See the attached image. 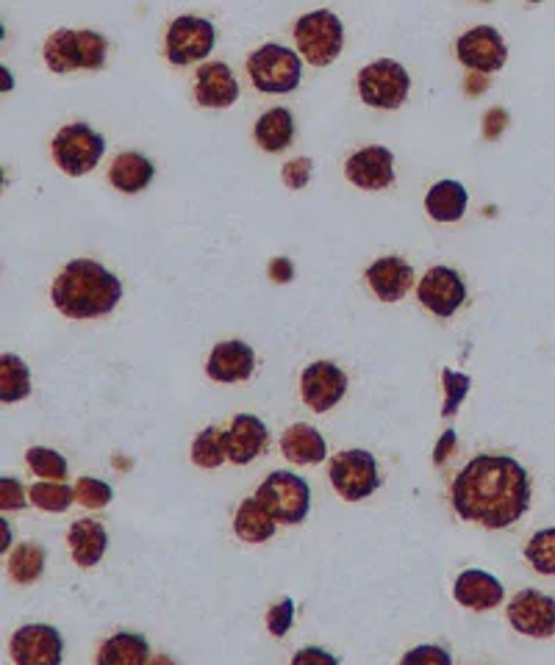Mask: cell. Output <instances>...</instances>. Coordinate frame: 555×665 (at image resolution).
Listing matches in <instances>:
<instances>
[{"mask_svg":"<svg viewBox=\"0 0 555 665\" xmlns=\"http://www.w3.org/2000/svg\"><path fill=\"white\" fill-rule=\"evenodd\" d=\"M450 499L461 519L503 530L528 514L530 477L508 454H478L456 477Z\"/></svg>","mask_w":555,"mask_h":665,"instance_id":"6da1fadb","label":"cell"},{"mask_svg":"<svg viewBox=\"0 0 555 665\" xmlns=\"http://www.w3.org/2000/svg\"><path fill=\"white\" fill-rule=\"evenodd\" d=\"M50 300L56 311L70 320H95L117 309L123 300V283L98 261L76 258L53 281Z\"/></svg>","mask_w":555,"mask_h":665,"instance_id":"7a4b0ae2","label":"cell"},{"mask_svg":"<svg viewBox=\"0 0 555 665\" xmlns=\"http://www.w3.org/2000/svg\"><path fill=\"white\" fill-rule=\"evenodd\" d=\"M109 42L95 31H56L45 42V61L53 72L100 70L106 61Z\"/></svg>","mask_w":555,"mask_h":665,"instance_id":"3957f363","label":"cell"},{"mask_svg":"<svg viewBox=\"0 0 555 665\" xmlns=\"http://www.w3.org/2000/svg\"><path fill=\"white\" fill-rule=\"evenodd\" d=\"M294 42L309 65L328 67L342 50L344 26L333 11H311L294 22Z\"/></svg>","mask_w":555,"mask_h":665,"instance_id":"277c9868","label":"cell"},{"mask_svg":"<svg viewBox=\"0 0 555 665\" xmlns=\"http://www.w3.org/2000/svg\"><path fill=\"white\" fill-rule=\"evenodd\" d=\"M247 76L256 84V89L267 95H289L300 87L303 67L300 56L283 45H262L256 53L247 59Z\"/></svg>","mask_w":555,"mask_h":665,"instance_id":"5b68a950","label":"cell"},{"mask_svg":"<svg viewBox=\"0 0 555 665\" xmlns=\"http://www.w3.org/2000/svg\"><path fill=\"white\" fill-rule=\"evenodd\" d=\"M256 499L275 516L278 525H300L309 516L311 491L303 477L292 471H273L259 486Z\"/></svg>","mask_w":555,"mask_h":665,"instance_id":"8992f818","label":"cell"},{"mask_svg":"<svg viewBox=\"0 0 555 665\" xmlns=\"http://www.w3.org/2000/svg\"><path fill=\"white\" fill-rule=\"evenodd\" d=\"M411 89V78L403 65L392 59H378L359 72V95L376 109H400Z\"/></svg>","mask_w":555,"mask_h":665,"instance_id":"52a82bcc","label":"cell"},{"mask_svg":"<svg viewBox=\"0 0 555 665\" xmlns=\"http://www.w3.org/2000/svg\"><path fill=\"white\" fill-rule=\"evenodd\" d=\"M106 139L100 134H95L89 125L72 123L56 134L53 139V158L67 175L78 178L87 175L89 169L98 167V162L104 158Z\"/></svg>","mask_w":555,"mask_h":665,"instance_id":"ba28073f","label":"cell"},{"mask_svg":"<svg viewBox=\"0 0 555 665\" xmlns=\"http://www.w3.org/2000/svg\"><path fill=\"white\" fill-rule=\"evenodd\" d=\"M331 482L339 497L348 499V502H361V499L372 497L381 486L376 458L367 449L339 452L331 460Z\"/></svg>","mask_w":555,"mask_h":665,"instance_id":"9c48e42d","label":"cell"},{"mask_svg":"<svg viewBox=\"0 0 555 665\" xmlns=\"http://www.w3.org/2000/svg\"><path fill=\"white\" fill-rule=\"evenodd\" d=\"M214 39H217V31H214V26L208 20L192 14L178 17L167 31V59L175 67L206 59L214 48Z\"/></svg>","mask_w":555,"mask_h":665,"instance_id":"30bf717a","label":"cell"},{"mask_svg":"<svg viewBox=\"0 0 555 665\" xmlns=\"http://www.w3.org/2000/svg\"><path fill=\"white\" fill-rule=\"evenodd\" d=\"M508 622L517 633L530 638H553L555 635V599L542 590H519L508 602Z\"/></svg>","mask_w":555,"mask_h":665,"instance_id":"8fae6325","label":"cell"},{"mask_svg":"<svg viewBox=\"0 0 555 665\" xmlns=\"http://www.w3.org/2000/svg\"><path fill=\"white\" fill-rule=\"evenodd\" d=\"M419 303L436 316H452L467 300V286H464L461 275L450 266H434L425 272V277L417 286Z\"/></svg>","mask_w":555,"mask_h":665,"instance_id":"7c38bea8","label":"cell"},{"mask_svg":"<svg viewBox=\"0 0 555 665\" xmlns=\"http://www.w3.org/2000/svg\"><path fill=\"white\" fill-rule=\"evenodd\" d=\"M456 53L464 67L473 72H497L508 59V48L503 42L500 31L491 26H478L473 31L464 33L456 45Z\"/></svg>","mask_w":555,"mask_h":665,"instance_id":"4fadbf2b","label":"cell"},{"mask_svg":"<svg viewBox=\"0 0 555 665\" xmlns=\"http://www.w3.org/2000/svg\"><path fill=\"white\" fill-rule=\"evenodd\" d=\"M61 635L48 624H28L11 635V661L17 665H59Z\"/></svg>","mask_w":555,"mask_h":665,"instance_id":"5bb4252c","label":"cell"},{"mask_svg":"<svg viewBox=\"0 0 555 665\" xmlns=\"http://www.w3.org/2000/svg\"><path fill=\"white\" fill-rule=\"evenodd\" d=\"M300 389H303L305 405L314 413H325L337 405L348 391V374L337 366V363L317 361L300 378Z\"/></svg>","mask_w":555,"mask_h":665,"instance_id":"9a60e30c","label":"cell"},{"mask_svg":"<svg viewBox=\"0 0 555 665\" xmlns=\"http://www.w3.org/2000/svg\"><path fill=\"white\" fill-rule=\"evenodd\" d=\"M350 184L367 192H381L395 184V156L381 145L353 153L348 162Z\"/></svg>","mask_w":555,"mask_h":665,"instance_id":"2e32d148","label":"cell"},{"mask_svg":"<svg viewBox=\"0 0 555 665\" xmlns=\"http://www.w3.org/2000/svg\"><path fill=\"white\" fill-rule=\"evenodd\" d=\"M197 104L206 109H228L240 100V84L225 61H212V65L197 67L195 84Z\"/></svg>","mask_w":555,"mask_h":665,"instance_id":"e0dca14e","label":"cell"},{"mask_svg":"<svg viewBox=\"0 0 555 665\" xmlns=\"http://www.w3.org/2000/svg\"><path fill=\"white\" fill-rule=\"evenodd\" d=\"M367 283L376 292L378 300L383 303H398L409 294V289L415 286V270L409 266V261L400 255H387L378 258L376 264L367 270Z\"/></svg>","mask_w":555,"mask_h":665,"instance_id":"ac0fdd59","label":"cell"},{"mask_svg":"<svg viewBox=\"0 0 555 665\" xmlns=\"http://www.w3.org/2000/svg\"><path fill=\"white\" fill-rule=\"evenodd\" d=\"M270 430L267 424L259 417H251V413H240L234 417L231 428L225 430V452H228V460L234 463H251L253 458L267 449Z\"/></svg>","mask_w":555,"mask_h":665,"instance_id":"d6986e66","label":"cell"},{"mask_svg":"<svg viewBox=\"0 0 555 665\" xmlns=\"http://www.w3.org/2000/svg\"><path fill=\"white\" fill-rule=\"evenodd\" d=\"M256 352L245 341H223L212 350L206 363V374L217 383H242L253 374Z\"/></svg>","mask_w":555,"mask_h":665,"instance_id":"ffe728a7","label":"cell"},{"mask_svg":"<svg viewBox=\"0 0 555 665\" xmlns=\"http://www.w3.org/2000/svg\"><path fill=\"white\" fill-rule=\"evenodd\" d=\"M452 596H456L458 605L469 607V610H491V607H497L503 602V585L489 571L467 568V571L456 577Z\"/></svg>","mask_w":555,"mask_h":665,"instance_id":"44dd1931","label":"cell"},{"mask_svg":"<svg viewBox=\"0 0 555 665\" xmlns=\"http://www.w3.org/2000/svg\"><path fill=\"white\" fill-rule=\"evenodd\" d=\"M67 541H70L72 560L84 568H93L98 566L100 557L106 555V547H109V532H106V527L100 525V521L81 519L70 525Z\"/></svg>","mask_w":555,"mask_h":665,"instance_id":"7402d4cb","label":"cell"},{"mask_svg":"<svg viewBox=\"0 0 555 665\" xmlns=\"http://www.w3.org/2000/svg\"><path fill=\"white\" fill-rule=\"evenodd\" d=\"M153 175H156L153 162L147 156H142V153H123V156L115 158V164L109 169L111 186L126 192V195H137V192L147 189Z\"/></svg>","mask_w":555,"mask_h":665,"instance_id":"603a6c76","label":"cell"},{"mask_svg":"<svg viewBox=\"0 0 555 665\" xmlns=\"http://www.w3.org/2000/svg\"><path fill=\"white\" fill-rule=\"evenodd\" d=\"M275 527H278L275 516L270 514V510L264 508V505L259 502L256 497L245 499V502L240 505V510H236L234 532L245 544H264V541H270V538L275 536Z\"/></svg>","mask_w":555,"mask_h":665,"instance_id":"cb8c5ba5","label":"cell"},{"mask_svg":"<svg viewBox=\"0 0 555 665\" xmlns=\"http://www.w3.org/2000/svg\"><path fill=\"white\" fill-rule=\"evenodd\" d=\"M467 189L458 180H439L425 195V212L436 222H456L467 212Z\"/></svg>","mask_w":555,"mask_h":665,"instance_id":"d4e9b609","label":"cell"},{"mask_svg":"<svg viewBox=\"0 0 555 665\" xmlns=\"http://www.w3.org/2000/svg\"><path fill=\"white\" fill-rule=\"evenodd\" d=\"M281 449L283 454H286V460H292V463H322V458H325V439H322L320 430H314L311 424H292V428L283 433Z\"/></svg>","mask_w":555,"mask_h":665,"instance_id":"484cf974","label":"cell"},{"mask_svg":"<svg viewBox=\"0 0 555 665\" xmlns=\"http://www.w3.org/2000/svg\"><path fill=\"white\" fill-rule=\"evenodd\" d=\"M294 139V117L289 109H270L256 123V141L262 150L281 153L292 145Z\"/></svg>","mask_w":555,"mask_h":665,"instance_id":"4316f807","label":"cell"},{"mask_svg":"<svg viewBox=\"0 0 555 665\" xmlns=\"http://www.w3.org/2000/svg\"><path fill=\"white\" fill-rule=\"evenodd\" d=\"M150 652H147V640L134 633H117L100 649L98 663L104 665H137L147 663Z\"/></svg>","mask_w":555,"mask_h":665,"instance_id":"83f0119b","label":"cell"},{"mask_svg":"<svg viewBox=\"0 0 555 665\" xmlns=\"http://www.w3.org/2000/svg\"><path fill=\"white\" fill-rule=\"evenodd\" d=\"M28 394H31V372L22 358L11 355V352L0 355V400L11 405V402L26 400Z\"/></svg>","mask_w":555,"mask_h":665,"instance_id":"f1b7e54d","label":"cell"},{"mask_svg":"<svg viewBox=\"0 0 555 665\" xmlns=\"http://www.w3.org/2000/svg\"><path fill=\"white\" fill-rule=\"evenodd\" d=\"M45 571V547L42 544L26 541L9 557V577L20 585H31Z\"/></svg>","mask_w":555,"mask_h":665,"instance_id":"f546056e","label":"cell"},{"mask_svg":"<svg viewBox=\"0 0 555 665\" xmlns=\"http://www.w3.org/2000/svg\"><path fill=\"white\" fill-rule=\"evenodd\" d=\"M225 458H228V452H225V430L206 428L203 433H197L195 443H192V460L201 469H217Z\"/></svg>","mask_w":555,"mask_h":665,"instance_id":"4dcf8cb0","label":"cell"},{"mask_svg":"<svg viewBox=\"0 0 555 665\" xmlns=\"http://www.w3.org/2000/svg\"><path fill=\"white\" fill-rule=\"evenodd\" d=\"M76 499V488L65 486V482H37L31 488V502L37 505L39 510H48V514H65L70 508V502Z\"/></svg>","mask_w":555,"mask_h":665,"instance_id":"1f68e13d","label":"cell"},{"mask_svg":"<svg viewBox=\"0 0 555 665\" xmlns=\"http://www.w3.org/2000/svg\"><path fill=\"white\" fill-rule=\"evenodd\" d=\"M525 557H528V563L536 568V571L553 577L555 574V527H551V530L536 532V536L528 541V547H525Z\"/></svg>","mask_w":555,"mask_h":665,"instance_id":"d6a6232c","label":"cell"},{"mask_svg":"<svg viewBox=\"0 0 555 665\" xmlns=\"http://www.w3.org/2000/svg\"><path fill=\"white\" fill-rule=\"evenodd\" d=\"M26 460H28V469H31L33 475L45 477V480H65L67 471H70L67 460L61 458L59 452H53V449H45V447L28 449Z\"/></svg>","mask_w":555,"mask_h":665,"instance_id":"836d02e7","label":"cell"},{"mask_svg":"<svg viewBox=\"0 0 555 665\" xmlns=\"http://www.w3.org/2000/svg\"><path fill=\"white\" fill-rule=\"evenodd\" d=\"M76 499L87 505V508H106L115 499V491H111L109 482L95 480V477H81L76 486Z\"/></svg>","mask_w":555,"mask_h":665,"instance_id":"e575fe53","label":"cell"},{"mask_svg":"<svg viewBox=\"0 0 555 665\" xmlns=\"http://www.w3.org/2000/svg\"><path fill=\"white\" fill-rule=\"evenodd\" d=\"M441 380H445V389H447V402H445V408H441V417H452V413L461 408V402H464V397H467L473 380L461 372H452V369H441Z\"/></svg>","mask_w":555,"mask_h":665,"instance_id":"d590c367","label":"cell"},{"mask_svg":"<svg viewBox=\"0 0 555 665\" xmlns=\"http://www.w3.org/2000/svg\"><path fill=\"white\" fill-rule=\"evenodd\" d=\"M292 622H294V602L292 599H283L281 605H275L273 610H270L267 616V629L275 635V638H283V635L292 629Z\"/></svg>","mask_w":555,"mask_h":665,"instance_id":"8d00e7d4","label":"cell"},{"mask_svg":"<svg viewBox=\"0 0 555 665\" xmlns=\"http://www.w3.org/2000/svg\"><path fill=\"white\" fill-rule=\"evenodd\" d=\"M26 505V493H22V482L14 477H3L0 480V508L3 510H20Z\"/></svg>","mask_w":555,"mask_h":665,"instance_id":"74e56055","label":"cell"},{"mask_svg":"<svg viewBox=\"0 0 555 665\" xmlns=\"http://www.w3.org/2000/svg\"><path fill=\"white\" fill-rule=\"evenodd\" d=\"M309 175H311L309 158H298V162H289L286 167H283V180H286L289 189H303V186L309 184Z\"/></svg>","mask_w":555,"mask_h":665,"instance_id":"f35d334b","label":"cell"},{"mask_svg":"<svg viewBox=\"0 0 555 665\" xmlns=\"http://www.w3.org/2000/svg\"><path fill=\"white\" fill-rule=\"evenodd\" d=\"M506 123H508V114L503 109H491L489 114H486V119H484L486 139H497V136L503 134V128H506Z\"/></svg>","mask_w":555,"mask_h":665,"instance_id":"ab89813d","label":"cell"},{"mask_svg":"<svg viewBox=\"0 0 555 665\" xmlns=\"http://www.w3.org/2000/svg\"><path fill=\"white\" fill-rule=\"evenodd\" d=\"M417 661H439V663H450V655L441 649H434V646H422V649L409 652L403 657V663H417Z\"/></svg>","mask_w":555,"mask_h":665,"instance_id":"60d3db41","label":"cell"},{"mask_svg":"<svg viewBox=\"0 0 555 665\" xmlns=\"http://www.w3.org/2000/svg\"><path fill=\"white\" fill-rule=\"evenodd\" d=\"M292 261L289 258H275L273 264H270V277H273V281H278V283H286V281H292Z\"/></svg>","mask_w":555,"mask_h":665,"instance_id":"b9f144b4","label":"cell"},{"mask_svg":"<svg viewBox=\"0 0 555 665\" xmlns=\"http://www.w3.org/2000/svg\"><path fill=\"white\" fill-rule=\"evenodd\" d=\"M305 661H322V663H337V657H331V655H325V652H320V649H309V652H300V655H294V663H305Z\"/></svg>","mask_w":555,"mask_h":665,"instance_id":"7bdbcfd3","label":"cell"},{"mask_svg":"<svg viewBox=\"0 0 555 665\" xmlns=\"http://www.w3.org/2000/svg\"><path fill=\"white\" fill-rule=\"evenodd\" d=\"M452 439H456V433H447L445 439H441V449H439V452H436V460H445V449L450 447Z\"/></svg>","mask_w":555,"mask_h":665,"instance_id":"ee69618b","label":"cell"},{"mask_svg":"<svg viewBox=\"0 0 555 665\" xmlns=\"http://www.w3.org/2000/svg\"><path fill=\"white\" fill-rule=\"evenodd\" d=\"M530 3H539V0H530Z\"/></svg>","mask_w":555,"mask_h":665,"instance_id":"f6af8a7d","label":"cell"}]
</instances>
